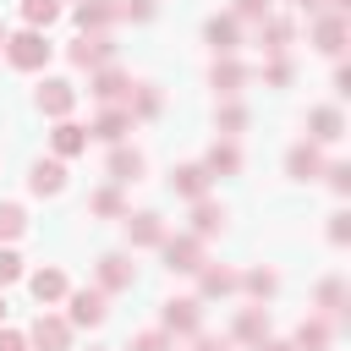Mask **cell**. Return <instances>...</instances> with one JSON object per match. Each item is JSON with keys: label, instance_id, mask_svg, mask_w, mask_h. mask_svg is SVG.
<instances>
[{"label": "cell", "instance_id": "4fadbf2b", "mask_svg": "<svg viewBox=\"0 0 351 351\" xmlns=\"http://www.w3.org/2000/svg\"><path fill=\"white\" fill-rule=\"evenodd\" d=\"M307 132H313V143H335V137L346 132V115H340L335 104H324V110L307 115Z\"/></svg>", "mask_w": 351, "mask_h": 351}, {"label": "cell", "instance_id": "b9f144b4", "mask_svg": "<svg viewBox=\"0 0 351 351\" xmlns=\"http://www.w3.org/2000/svg\"><path fill=\"white\" fill-rule=\"evenodd\" d=\"M346 236H351V214H335L329 219V241H346Z\"/></svg>", "mask_w": 351, "mask_h": 351}, {"label": "cell", "instance_id": "d6a6232c", "mask_svg": "<svg viewBox=\"0 0 351 351\" xmlns=\"http://www.w3.org/2000/svg\"><path fill=\"white\" fill-rule=\"evenodd\" d=\"M241 285H247L252 296H274V285H280V280H274V269H252V274H247Z\"/></svg>", "mask_w": 351, "mask_h": 351}, {"label": "cell", "instance_id": "7402d4cb", "mask_svg": "<svg viewBox=\"0 0 351 351\" xmlns=\"http://www.w3.org/2000/svg\"><path fill=\"white\" fill-rule=\"evenodd\" d=\"M197 280H203V296H230L236 285H241V274H230V269H197Z\"/></svg>", "mask_w": 351, "mask_h": 351}, {"label": "cell", "instance_id": "f546056e", "mask_svg": "<svg viewBox=\"0 0 351 351\" xmlns=\"http://www.w3.org/2000/svg\"><path fill=\"white\" fill-rule=\"evenodd\" d=\"M318 307H324L329 318H340V313H346V285H340V280H324V285H318Z\"/></svg>", "mask_w": 351, "mask_h": 351}, {"label": "cell", "instance_id": "8992f818", "mask_svg": "<svg viewBox=\"0 0 351 351\" xmlns=\"http://www.w3.org/2000/svg\"><path fill=\"white\" fill-rule=\"evenodd\" d=\"M110 60H115L110 33H82V38L71 44V66H110Z\"/></svg>", "mask_w": 351, "mask_h": 351}, {"label": "cell", "instance_id": "7c38bea8", "mask_svg": "<svg viewBox=\"0 0 351 351\" xmlns=\"http://www.w3.org/2000/svg\"><path fill=\"white\" fill-rule=\"evenodd\" d=\"M27 186H33L38 197H55V192L66 186V165H60V159H38L33 176H27Z\"/></svg>", "mask_w": 351, "mask_h": 351}, {"label": "cell", "instance_id": "f1b7e54d", "mask_svg": "<svg viewBox=\"0 0 351 351\" xmlns=\"http://www.w3.org/2000/svg\"><path fill=\"white\" fill-rule=\"evenodd\" d=\"M22 16H27V27H49L60 16V0H22Z\"/></svg>", "mask_w": 351, "mask_h": 351}, {"label": "cell", "instance_id": "60d3db41", "mask_svg": "<svg viewBox=\"0 0 351 351\" xmlns=\"http://www.w3.org/2000/svg\"><path fill=\"white\" fill-rule=\"evenodd\" d=\"M236 16H252V22H263V16H269V0H236Z\"/></svg>", "mask_w": 351, "mask_h": 351}, {"label": "cell", "instance_id": "4316f807", "mask_svg": "<svg viewBox=\"0 0 351 351\" xmlns=\"http://www.w3.org/2000/svg\"><path fill=\"white\" fill-rule=\"evenodd\" d=\"M285 44H291V22L285 16H263V49L269 55H285Z\"/></svg>", "mask_w": 351, "mask_h": 351}, {"label": "cell", "instance_id": "9a60e30c", "mask_svg": "<svg viewBox=\"0 0 351 351\" xmlns=\"http://www.w3.org/2000/svg\"><path fill=\"white\" fill-rule=\"evenodd\" d=\"M99 285H104V291H126V285H132V263H126L121 252H104V258H99Z\"/></svg>", "mask_w": 351, "mask_h": 351}, {"label": "cell", "instance_id": "44dd1931", "mask_svg": "<svg viewBox=\"0 0 351 351\" xmlns=\"http://www.w3.org/2000/svg\"><path fill=\"white\" fill-rule=\"evenodd\" d=\"M143 176V154L137 148H115L110 154V181H137Z\"/></svg>", "mask_w": 351, "mask_h": 351}, {"label": "cell", "instance_id": "ee69618b", "mask_svg": "<svg viewBox=\"0 0 351 351\" xmlns=\"http://www.w3.org/2000/svg\"><path fill=\"white\" fill-rule=\"evenodd\" d=\"M197 351H230V340H214V335H197Z\"/></svg>", "mask_w": 351, "mask_h": 351}, {"label": "cell", "instance_id": "30bf717a", "mask_svg": "<svg viewBox=\"0 0 351 351\" xmlns=\"http://www.w3.org/2000/svg\"><path fill=\"white\" fill-rule=\"evenodd\" d=\"M71 324L99 329L104 324V291H71Z\"/></svg>", "mask_w": 351, "mask_h": 351}, {"label": "cell", "instance_id": "9c48e42d", "mask_svg": "<svg viewBox=\"0 0 351 351\" xmlns=\"http://www.w3.org/2000/svg\"><path fill=\"white\" fill-rule=\"evenodd\" d=\"M126 236H132V247H159L165 241V225H159L154 208H143V214H126Z\"/></svg>", "mask_w": 351, "mask_h": 351}, {"label": "cell", "instance_id": "f35d334b", "mask_svg": "<svg viewBox=\"0 0 351 351\" xmlns=\"http://www.w3.org/2000/svg\"><path fill=\"white\" fill-rule=\"evenodd\" d=\"M269 82H274V88H285V82H291V60H285V55H274V60H269Z\"/></svg>", "mask_w": 351, "mask_h": 351}, {"label": "cell", "instance_id": "e575fe53", "mask_svg": "<svg viewBox=\"0 0 351 351\" xmlns=\"http://www.w3.org/2000/svg\"><path fill=\"white\" fill-rule=\"evenodd\" d=\"M241 126H247V110H241V104H225V110H219V132H225V137H236Z\"/></svg>", "mask_w": 351, "mask_h": 351}, {"label": "cell", "instance_id": "6da1fadb", "mask_svg": "<svg viewBox=\"0 0 351 351\" xmlns=\"http://www.w3.org/2000/svg\"><path fill=\"white\" fill-rule=\"evenodd\" d=\"M5 60H11L16 71H38V66L49 60V38H44L38 27H22V33L5 38Z\"/></svg>", "mask_w": 351, "mask_h": 351}, {"label": "cell", "instance_id": "bcb514c9", "mask_svg": "<svg viewBox=\"0 0 351 351\" xmlns=\"http://www.w3.org/2000/svg\"><path fill=\"white\" fill-rule=\"evenodd\" d=\"M291 5H296V11H318L324 0H291Z\"/></svg>", "mask_w": 351, "mask_h": 351}, {"label": "cell", "instance_id": "603a6c76", "mask_svg": "<svg viewBox=\"0 0 351 351\" xmlns=\"http://www.w3.org/2000/svg\"><path fill=\"white\" fill-rule=\"evenodd\" d=\"M324 346H329V324L324 318H307L296 329V340H291V351H324Z\"/></svg>", "mask_w": 351, "mask_h": 351}, {"label": "cell", "instance_id": "5bb4252c", "mask_svg": "<svg viewBox=\"0 0 351 351\" xmlns=\"http://www.w3.org/2000/svg\"><path fill=\"white\" fill-rule=\"evenodd\" d=\"M230 340H247V346L269 340V313H263V307H241V313H236V335H230Z\"/></svg>", "mask_w": 351, "mask_h": 351}, {"label": "cell", "instance_id": "74e56055", "mask_svg": "<svg viewBox=\"0 0 351 351\" xmlns=\"http://www.w3.org/2000/svg\"><path fill=\"white\" fill-rule=\"evenodd\" d=\"M11 280H22V258L16 252H0V285H11Z\"/></svg>", "mask_w": 351, "mask_h": 351}, {"label": "cell", "instance_id": "c3c4849f", "mask_svg": "<svg viewBox=\"0 0 351 351\" xmlns=\"http://www.w3.org/2000/svg\"><path fill=\"white\" fill-rule=\"evenodd\" d=\"M0 318H5V296H0Z\"/></svg>", "mask_w": 351, "mask_h": 351}, {"label": "cell", "instance_id": "8fae6325", "mask_svg": "<svg viewBox=\"0 0 351 351\" xmlns=\"http://www.w3.org/2000/svg\"><path fill=\"white\" fill-rule=\"evenodd\" d=\"M285 170H291L296 181H313V176L324 170V154H318V143H296V148L285 154Z\"/></svg>", "mask_w": 351, "mask_h": 351}, {"label": "cell", "instance_id": "5b68a950", "mask_svg": "<svg viewBox=\"0 0 351 351\" xmlns=\"http://www.w3.org/2000/svg\"><path fill=\"white\" fill-rule=\"evenodd\" d=\"M27 340H33L38 351H66V346H71V324L55 318V313H38L33 329H27Z\"/></svg>", "mask_w": 351, "mask_h": 351}, {"label": "cell", "instance_id": "ffe728a7", "mask_svg": "<svg viewBox=\"0 0 351 351\" xmlns=\"http://www.w3.org/2000/svg\"><path fill=\"white\" fill-rule=\"evenodd\" d=\"M203 170H208V176H236V170H241V154H236L230 143H214L208 159H203Z\"/></svg>", "mask_w": 351, "mask_h": 351}, {"label": "cell", "instance_id": "7bdbcfd3", "mask_svg": "<svg viewBox=\"0 0 351 351\" xmlns=\"http://www.w3.org/2000/svg\"><path fill=\"white\" fill-rule=\"evenodd\" d=\"M0 351H27V335H16V329H0Z\"/></svg>", "mask_w": 351, "mask_h": 351}, {"label": "cell", "instance_id": "ab89813d", "mask_svg": "<svg viewBox=\"0 0 351 351\" xmlns=\"http://www.w3.org/2000/svg\"><path fill=\"white\" fill-rule=\"evenodd\" d=\"M324 176H329V186H335V192H351V165H329Z\"/></svg>", "mask_w": 351, "mask_h": 351}, {"label": "cell", "instance_id": "836d02e7", "mask_svg": "<svg viewBox=\"0 0 351 351\" xmlns=\"http://www.w3.org/2000/svg\"><path fill=\"white\" fill-rule=\"evenodd\" d=\"M132 351H170V335L165 329H143V335H132Z\"/></svg>", "mask_w": 351, "mask_h": 351}, {"label": "cell", "instance_id": "d590c367", "mask_svg": "<svg viewBox=\"0 0 351 351\" xmlns=\"http://www.w3.org/2000/svg\"><path fill=\"white\" fill-rule=\"evenodd\" d=\"M88 208H93V214H121V192H115V186H99Z\"/></svg>", "mask_w": 351, "mask_h": 351}, {"label": "cell", "instance_id": "f6af8a7d", "mask_svg": "<svg viewBox=\"0 0 351 351\" xmlns=\"http://www.w3.org/2000/svg\"><path fill=\"white\" fill-rule=\"evenodd\" d=\"M258 351H291V340H258Z\"/></svg>", "mask_w": 351, "mask_h": 351}, {"label": "cell", "instance_id": "e0dca14e", "mask_svg": "<svg viewBox=\"0 0 351 351\" xmlns=\"http://www.w3.org/2000/svg\"><path fill=\"white\" fill-rule=\"evenodd\" d=\"M313 44H318L324 55H340V44H346V16H318Z\"/></svg>", "mask_w": 351, "mask_h": 351}, {"label": "cell", "instance_id": "8d00e7d4", "mask_svg": "<svg viewBox=\"0 0 351 351\" xmlns=\"http://www.w3.org/2000/svg\"><path fill=\"white\" fill-rule=\"evenodd\" d=\"M115 16H132V22H148V16H154V0H121V5H115Z\"/></svg>", "mask_w": 351, "mask_h": 351}, {"label": "cell", "instance_id": "3957f363", "mask_svg": "<svg viewBox=\"0 0 351 351\" xmlns=\"http://www.w3.org/2000/svg\"><path fill=\"white\" fill-rule=\"evenodd\" d=\"M33 99H38V110H44V115L66 121V115H71V104H77V88H71L66 77H49V82H38V93H33Z\"/></svg>", "mask_w": 351, "mask_h": 351}, {"label": "cell", "instance_id": "7dc6e473", "mask_svg": "<svg viewBox=\"0 0 351 351\" xmlns=\"http://www.w3.org/2000/svg\"><path fill=\"white\" fill-rule=\"evenodd\" d=\"M5 38H11V33H5V27H0V49H5Z\"/></svg>", "mask_w": 351, "mask_h": 351}, {"label": "cell", "instance_id": "484cf974", "mask_svg": "<svg viewBox=\"0 0 351 351\" xmlns=\"http://www.w3.org/2000/svg\"><path fill=\"white\" fill-rule=\"evenodd\" d=\"M203 33H208L214 55H230V49H236V22H230V16H214V22L203 27Z\"/></svg>", "mask_w": 351, "mask_h": 351}, {"label": "cell", "instance_id": "ba28073f", "mask_svg": "<svg viewBox=\"0 0 351 351\" xmlns=\"http://www.w3.org/2000/svg\"><path fill=\"white\" fill-rule=\"evenodd\" d=\"M208 170L203 165H181V170H170V192H181V197H192V203H203V192H208Z\"/></svg>", "mask_w": 351, "mask_h": 351}, {"label": "cell", "instance_id": "4dcf8cb0", "mask_svg": "<svg viewBox=\"0 0 351 351\" xmlns=\"http://www.w3.org/2000/svg\"><path fill=\"white\" fill-rule=\"evenodd\" d=\"M22 230H27V214H22L16 203H0V236H5V241H16Z\"/></svg>", "mask_w": 351, "mask_h": 351}, {"label": "cell", "instance_id": "83f0119b", "mask_svg": "<svg viewBox=\"0 0 351 351\" xmlns=\"http://www.w3.org/2000/svg\"><path fill=\"white\" fill-rule=\"evenodd\" d=\"M225 225V208H214V203H192V236H214Z\"/></svg>", "mask_w": 351, "mask_h": 351}, {"label": "cell", "instance_id": "cb8c5ba5", "mask_svg": "<svg viewBox=\"0 0 351 351\" xmlns=\"http://www.w3.org/2000/svg\"><path fill=\"white\" fill-rule=\"evenodd\" d=\"M241 82H247V71H241L230 55H225V60H214V88H219L225 99H230V93H241Z\"/></svg>", "mask_w": 351, "mask_h": 351}, {"label": "cell", "instance_id": "2e32d148", "mask_svg": "<svg viewBox=\"0 0 351 351\" xmlns=\"http://www.w3.org/2000/svg\"><path fill=\"white\" fill-rule=\"evenodd\" d=\"M110 22H115V5H110V0H82V5H77V27H82V33H104Z\"/></svg>", "mask_w": 351, "mask_h": 351}, {"label": "cell", "instance_id": "52a82bcc", "mask_svg": "<svg viewBox=\"0 0 351 351\" xmlns=\"http://www.w3.org/2000/svg\"><path fill=\"white\" fill-rule=\"evenodd\" d=\"M126 88H132V82H126V71H115V66H99V71H93V82H88V93H93V99H104V104H121V99H126Z\"/></svg>", "mask_w": 351, "mask_h": 351}, {"label": "cell", "instance_id": "d4e9b609", "mask_svg": "<svg viewBox=\"0 0 351 351\" xmlns=\"http://www.w3.org/2000/svg\"><path fill=\"white\" fill-rule=\"evenodd\" d=\"M82 148H88V132H82V126H71V121H60V126H55V154H60V159H71V154H82Z\"/></svg>", "mask_w": 351, "mask_h": 351}, {"label": "cell", "instance_id": "277c9868", "mask_svg": "<svg viewBox=\"0 0 351 351\" xmlns=\"http://www.w3.org/2000/svg\"><path fill=\"white\" fill-rule=\"evenodd\" d=\"M197 329H203V302L197 296L165 302V335H197Z\"/></svg>", "mask_w": 351, "mask_h": 351}, {"label": "cell", "instance_id": "1f68e13d", "mask_svg": "<svg viewBox=\"0 0 351 351\" xmlns=\"http://www.w3.org/2000/svg\"><path fill=\"white\" fill-rule=\"evenodd\" d=\"M126 115H143V121H148V115H159V93H154V88H137V99L126 104Z\"/></svg>", "mask_w": 351, "mask_h": 351}, {"label": "cell", "instance_id": "7a4b0ae2", "mask_svg": "<svg viewBox=\"0 0 351 351\" xmlns=\"http://www.w3.org/2000/svg\"><path fill=\"white\" fill-rule=\"evenodd\" d=\"M159 247H165V269L170 274H197L203 269V241L197 236H165Z\"/></svg>", "mask_w": 351, "mask_h": 351}, {"label": "cell", "instance_id": "d6986e66", "mask_svg": "<svg viewBox=\"0 0 351 351\" xmlns=\"http://www.w3.org/2000/svg\"><path fill=\"white\" fill-rule=\"evenodd\" d=\"M27 291H33L38 302H60V296H66V274H60V269H38V274L27 280Z\"/></svg>", "mask_w": 351, "mask_h": 351}, {"label": "cell", "instance_id": "ac0fdd59", "mask_svg": "<svg viewBox=\"0 0 351 351\" xmlns=\"http://www.w3.org/2000/svg\"><path fill=\"white\" fill-rule=\"evenodd\" d=\"M126 126H132V115H126L121 104H110V110L93 121V137H104V143H121V137H126Z\"/></svg>", "mask_w": 351, "mask_h": 351}]
</instances>
